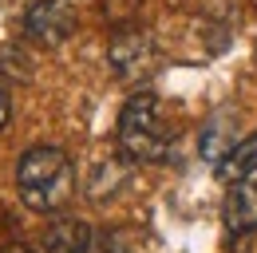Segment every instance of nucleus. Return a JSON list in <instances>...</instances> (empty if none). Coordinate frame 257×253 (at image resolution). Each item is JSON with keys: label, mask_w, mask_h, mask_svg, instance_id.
<instances>
[{"label": "nucleus", "mask_w": 257, "mask_h": 253, "mask_svg": "<svg viewBox=\"0 0 257 253\" xmlns=\"http://www.w3.org/2000/svg\"><path fill=\"white\" fill-rule=\"evenodd\" d=\"M253 4H257V0H253Z\"/></svg>", "instance_id": "12"}, {"label": "nucleus", "mask_w": 257, "mask_h": 253, "mask_svg": "<svg viewBox=\"0 0 257 253\" xmlns=\"http://www.w3.org/2000/svg\"><path fill=\"white\" fill-rule=\"evenodd\" d=\"M16 190L20 202L36 214H56L64 210L75 194V170L71 158L60 147H32L16 162Z\"/></svg>", "instance_id": "1"}, {"label": "nucleus", "mask_w": 257, "mask_h": 253, "mask_svg": "<svg viewBox=\"0 0 257 253\" xmlns=\"http://www.w3.org/2000/svg\"><path fill=\"white\" fill-rule=\"evenodd\" d=\"M0 253H32L24 241H8V245H0Z\"/></svg>", "instance_id": "11"}, {"label": "nucleus", "mask_w": 257, "mask_h": 253, "mask_svg": "<svg viewBox=\"0 0 257 253\" xmlns=\"http://www.w3.org/2000/svg\"><path fill=\"white\" fill-rule=\"evenodd\" d=\"M119 151L131 162H162L170 151V131L159 115V99L155 95H135L127 99L123 115H119Z\"/></svg>", "instance_id": "2"}, {"label": "nucleus", "mask_w": 257, "mask_h": 253, "mask_svg": "<svg viewBox=\"0 0 257 253\" xmlns=\"http://www.w3.org/2000/svg\"><path fill=\"white\" fill-rule=\"evenodd\" d=\"M40 253H95V233L79 218H60L48 225Z\"/></svg>", "instance_id": "5"}, {"label": "nucleus", "mask_w": 257, "mask_h": 253, "mask_svg": "<svg viewBox=\"0 0 257 253\" xmlns=\"http://www.w3.org/2000/svg\"><path fill=\"white\" fill-rule=\"evenodd\" d=\"M233 253H257V225L233 233Z\"/></svg>", "instance_id": "9"}, {"label": "nucleus", "mask_w": 257, "mask_h": 253, "mask_svg": "<svg viewBox=\"0 0 257 253\" xmlns=\"http://www.w3.org/2000/svg\"><path fill=\"white\" fill-rule=\"evenodd\" d=\"M257 174V131L253 135H245V139H237L233 143V151L218 162V178L222 182H245V178H253Z\"/></svg>", "instance_id": "7"}, {"label": "nucleus", "mask_w": 257, "mask_h": 253, "mask_svg": "<svg viewBox=\"0 0 257 253\" xmlns=\"http://www.w3.org/2000/svg\"><path fill=\"white\" fill-rule=\"evenodd\" d=\"M24 32L44 48H60L67 36L75 32V12L64 0H36L24 12Z\"/></svg>", "instance_id": "3"}, {"label": "nucleus", "mask_w": 257, "mask_h": 253, "mask_svg": "<svg viewBox=\"0 0 257 253\" xmlns=\"http://www.w3.org/2000/svg\"><path fill=\"white\" fill-rule=\"evenodd\" d=\"M229 123V115H218V119H210L206 131H202V155L210 158V162H222L229 151H233V135L225 131Z\"/></svg>", "instance_id": "8"}, {"label": "nucleus", "mask_w": 257, "mask_h": 253, "mask_svg": "<svg viewBox=\"0 0 257 253\" xmlns=\"http://www.w3.org/2000/svg\"><path fill=\"white\" fill-rule=\"evenodd\" d=\"M225 225H229V233H241V229L257 225V178L233 182L229 198H225Z\"/></svg>", "instance_id": "6"}, {"label": "nucleus", "mask_w": 257, "mask_h": 253, "mask_svg": "<svg viewBox=\"0 0 257 253\" xmlns=\"http://www.w3.org/2000/svg\"><path fill=\"white\" fill-rule=\"evenodd\" d=\"M8 119H12V103H8V95L0 91V131L8 126Z\"/></svg>", "instance_id": "10"}, {"label": "nucleus", "mask_w": 257, "mask_h": 253, "mask_svg": "<svg viewBox=\"0 0 257 253\" xmlns=\"http://www.w3.org/2000/svg\"><path fill=\"white\" fill-rule=\"evenodd\" d=\"M107 56H111V67L119 75H139V71H147V63L155 56V40H151V32H143L139 24H123L111 36Z\"/></svg>", "instance_id": "4"}]
</instances>
